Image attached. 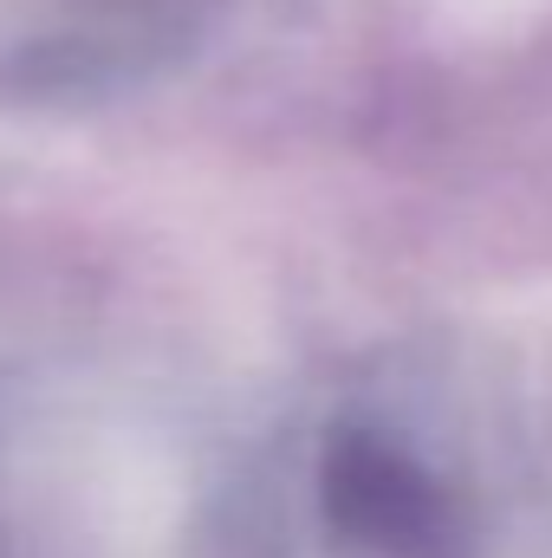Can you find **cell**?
<instances>
[{
  "mask_svg": "<svg viewBox=\"0 0 552 558\" xmlns=\"http://www.w3.org/2000/svg\"><path fill=\"white\" fill-rule=\"evenodd\" d=\"M332 526L377 558H461V520L448 494L404 448L377 435H338L325 454Z\"/></svg>",
  "mask_w": 552,
  "mask_h": 558,
  "instance_id": "obj_1",
  "label": "cell"
}]
</instances>
